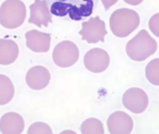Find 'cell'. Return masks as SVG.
<instances>
[{"instance_id":"cell-12","label":"cell","mask_w":159,"mask_h":134,"mask_svg":"<svg viewBox=\"0 0 159 134\" xmlns=\"http://www.w3.org/2000/svg\"><path fill=\"white\" fill-rule=\"evenodd\" d=\"M23 118L16 113H7L0 119V131L3 134H20L24 130Z\"/></svg>"},{"instance_id":"cell-15","label":"cell","mask_w":159,"mask_h":134,"mask_svg":"<svg viewBox=\"0 0 159 134\" xmlns=\"http://www.w3.org/2000/svg\"><path fill=\"white\" fill-rule=\"evenodd\" d=\"M81 133L83 134H103L105 133L103 124L99 119L90 118L82 123Z\"/></svg>"},{"instance_id":"cell-20","label":"cell","mask_w":159,"mask_h":134,"mask_svg":"<svg viewBox=\"0 0 159 134\" xmlns=\"http://www.w3.org/2000/svg\"><path fill=\"white\" fill-rule=\"evenodd\" d=\"M102 2V5L104 6V9L106 10H108L111 6H113V5L116 4L118 2V0H101Z\"/></svg>"},{"instance_id":"cell-13","label":"cell","mask_w":159,"mask_h":134,"mask_svg":"<svg viewBox=\"0 0 159 134\" xmlns=\"http://www.w3.org/2000/svg\"><path fill=\"white\" fill-rule=\"evenodd\" d=\"M18 56L19 47L15 41L0 39V65H10L16 60Z\"/></svg>"},{"instance_id":"cell-6","label":"cell","mask_w":159,"mask_h":134,"mask_svg":"<svg viewBox=\"0 0 159 134\" xmlns=\"http://www.w3.org/2000/svg\"><path fill=\"white\" fill-rule=\"evenodd\" d=\"M148 96L141 88H129L123 96V104L124 107L133 113H142L148 108Z\"/></svg>"},{"instance_id":"cell-14","label":"cell","mask_w":159,"mask_h":134,"mask_svg":"<svg viewBox=\"0 0 159 134\" xmlns=\"http://www.w3.org/2000/svg\"><path fill=\"white\" fill-rule=\"evenodd\" d=\"M15 93L14 85L9 77L0 74V105L9 103Z\"/></svg>"},{"instance_id":"cell-18","label":"cell","mask_w":159,"mask_h":134,"mask_svg":"<svg viewBox=\"0 0 159 134\" xmlns=\"http://www.w3.org/2000/svg\"><path fill=\"white\" fill-rule=\"evenodd\" d=\"M27 133L29 134H51L52 130L51 128L46 124L45 123L37 122L33 123L30 127H29Z\"/></svg>"},{"instance_id":"cell-3","label":"cell","mask_w":159,"mask_h":134,"mask_svg":"<svg viewBox=\"0 0 159 134\" xmlns=\"http://www.w3.org/2000/svg\"><path fill=\"white\" fill-rule=\"evenodd\" d=\"M26 16V6L20 0H6L0 6V24L5 28H18Z\"/></svg>"},{"instance_id":"cell-7","label":"cell","mask_w":159,"mask_h":134,"mask_svg":"<svg viewBox=\"0 0 159 134\" xmlns=\"http://www.w3.org/2000/svg\"><path fill=\"white\" fill-rule=\"evenodd\" d=\"M84 65L92 72L101 73L108 68L110 65V56L105 50L93 48L85 54Z\"/></svg>"},{"instance_id":"cell-19","label":"cell","mask_w":159,"mask_h":134,"mask_svg":"<svg viewBox=\"0 0 159 134\" xmlns=\"http://www.w3.org/2000/svg\"><path fill=\"white\" fill-rule=\"evenodd\" d=\"M148 26L152 34L159 38V12L152 16L149 20Z\"/></svg>"},{"instance_id":"cell-8","label":"cell","mask_w":159,"mask_h":134,"mask_svg":"<svg viewBox=\"0 0 159 134\" xmlns=\"http://www.w3.org/2000/svg\"><path fill=\"white\" fill-rule=\"evenodd\" d=\"M107 127L110 133L129 134L131 133L134 127L132 118L122 111L112 113L107 120Z\"/></svg>"},{"instance_id":"cell-16","label":"cell","mask_w":159,"mask_h":134,"mask_svg":"<svg viewBox=\"0 0 159 134\" xmlns=\"http://www.w3.org/2000/svg\"><path fill=\"white\" fill-rule=\"evenodd\" d=\"M145 74L151 84L159 86V58L153 59L148 64Z\"/></svg>"},{"instance_id":"cell-11","label":"cell","mask_w":159,"mask_h":134,"mask_svg":"<svg viewBox=\"0 0 159 134\" xmlns=\"http://www.w3.org/2000/svg\"><path fill=\"white\" fill-rule=\"evenodd\" d=\"M26 46L34 52L46 53L51 47V35L45 33L32 29L25 34Z\"/></svg>"},{"instance_id":"cell-10","label":"cell","mask_w":159,"mask_h":134,"mask_svg":"<svg viewBox=\"0 0 159 134\" xmlns=\"http://www.w3.org/2000/svg\"><path fill=\"white\" fill-rule=\"evenodd\" d=\"M51 80V74L46 68L40 65L33 67L26 75L28 86L34 90H41L46 88Z\"/></svg>"},{"instance_id":"cell-4","label":"cell","mask_w":159,"mask_h":134,"mask_svg":"<svg viewBox=\"0 0 159 134\" xmlns=\"http://www.w3.org/2000/svg\"><path fill=\"white\" fill-rule=\"evenodd\" d=\"M52 57L56 65L63 68H69L79 60V48L73 42L64 40L54 47Z\"/></svg>"},{"instance_id":"cell-21","label":"cell","mask_w":159,"mask_h":134,"mask_svg":"<svg viewBox=\"0 0 159 134\" xmlns=\"http://www.w3.org/2000/svg\"><path fill=\"white\" fill-rule=\"evenodd\" d=\"M124 1L131 6H138V5L141 4L144 0H124Z\"/></svg>"},{"instance_id":"cell-2","label":"cell","mask_w":159,"mask_h":134,"mask_svg":"<svg viewBox=\"0 0 159 134\" xmlns=\"http://www.w3.org/2000/svg\"><path fill=\"white\" fill-rule=\"evenodd\" d=\"M158 49L156 40L151 37L147 30L140 31L126 46L127 55L135 61H143L153 55Z\"/></svg>"},{"instance_id":"cell-5","label":"cell","mask_w":159,"mask_h":134,"mask_svg":"<svg viewBox=\"0 0 159 134\" xmlns=\"http://www.w3.org/2000/svg\"><path fill=\"white\" fill-rule=\"evenodd\" d=\"M82 29L79 34L83 40L89 43H96L99 41L103 42L105 36L107 34L106 24L99 16L90 18L88 21L82 23Z\"/></svg>"},{"instance_id":"cell-17","label":"cell","mask_w":159,"mask_h":134,"mask_svg":"<svg viewBox=\"0 0 159 134\" xmlns=\"http://www.w3.org/2000/svg\"><path fill=\"white\" fill-rule=\"evenodd\" d=\"M71 6H72V4H71V3L56 1L51 5V12L54 14V16H65L68 14V11H69Z\"/></svg>"},{"instance_id":"cell-9","label":"cell","mask_w":159,"mask_h":134,"mask_svg":"<svg viewBox=\"0 0 159 134\" xmlns=\"http://www.w3.org/2000/svg\"><path fill=\"white\" fill-rule=\"evenodd\" d=\"M30 23L36 25L38 27L48 26L50 23H52V16L48 9L47 0H35L34 2L30 6Z\"/></svg>"},{"instance_id":"cell-1","label":"cell","mask_w":159,"mask_h":134,"mask_svg":"<svg viewBox=\"0 0 159 134\" xmlns=\"http://www.w3.org/2000/svg\"><path fill=\"white\" fill-rule=\"evenodd\" d=\"M140 24V17L136 11L127 8L115 10L110 19V26L116 37L124 38L134 32Z\"/></svg>"}]
</instances>
